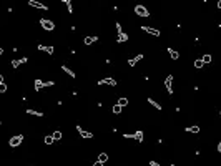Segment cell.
<instances>
[{
	"instance_id": "6da1fadb",
	"label": "cell",
	"mask_w": 221,
	"mask_h": 166,
	"mask_svg": "<svg viewBox=\"0 0 221 166\" xmlns=\"http://www.w3.org/2000/svg\"><path fill=\"white\" fill-rule=\"evenodd\" d=\"M22 141H23V136L15 135V136H12L10 140H8V146H10V148H17V146L22 145Z\"/></svg>"
},
{
	"instance_id": "7a4b0ae2",
	"label": "cell",
	"mask_w": 221,
	"mask_h": 166,
	"mask_svg": "<svg viewBox=\"0 0 221 166\" xmlns=\"http://www.w3.org/2000/svg\"><path fill=\"white\" fill-rule=\"evenodd\" d=\"M135 13H136L138 17H143V18L150 17V12L146 10V7H145V5H136V7H135Z\"/></svg>"
},
{
	"instance_id": "3957f363",
	"label": "cell",
	"mask_w": 221,
	"mask_h": 166,
	"mask_svg": "<svg viewBox=\"0 0 221 166\" xmlns=\"http://www.w3.org/2000/svg\"><path fill=\"white\" fill-rule=\"evenodd\" d=\"M40 25H42V28H43V30H48V32L55 30V23H53L52 20H47V18H42V20H40Z\"/></svg>"
},
{
	"instance_id": "277c9868",
	"label": "cell",
	"mask_w": 221,
	"mask_h": 166,
	"mask_svg": "<svg viewBox=\"0 0 221 166\" xmlns=\"http://www.w3.org/2000/svg\"><path fill=\"white\" fill-rule=\"evenodd\" d=\"M141 32H145V33H148V35H151V37H160L161 35L160 30H156V28H153V27H148V25L141 27Z\"/></svg>"
},
{
	"instance_id": "5b68a950",
	"label": "cell",
	"mask_w": 221,
	"mask_h": 166,
	"mask_svg": "<svg viewBox=\"0 0 221 166\" xmlns=\"http://www.w3.org/2000/svg\"><path fill=\"white\" fill-rule=\"evenodd\" d=\"M98 85L102 87V85H110V87H117V80L112 77H105L102 80H98Z\"/></svg>"
},
{
	"instance_id": "8992f818",
	"label": "cell",
	"mask_w": 221,
	"mask_h": 166,
	"mask_svg": "<svg viewBox=\"0 0 221 166\" xmlns=\"http://www.w3.org/2000/svg\"><path fill=\"white\" fill-rule=\"evenodd\" d=\"M75 128H77V131H78V133H80V136H82V138H85V140H90V138H93V133H92V131H87V130H83V128H82V126H80V124H77Z\"/></svg>"
},
{
	"instance_id": "52a82bcc",
	"label": "cell",
	"mask_w": 221,
	"mask_h": 166,
	"mask_svg": "<svg viewBox=\"0 0 221 166\" xmlns=\"http://www.w3.org/2000/svg\"><path fill=\"white\" fill-rule=\"evenodd\" d=\"M28 5L33 7V8H38V10H48V7L45 4H42L38 0H28Z\"/></svg>"
},
{
	"instance_id": "ba28073f",
	"label": "cell",
	"mask_w": 221,
	"mask_h": 166,
	"mask_svg": "<svg viewBox=\"0 0 221 166\" xmlns=\"http://www.w3.org/2000/svg\"><path fill=\"white\" fill-rule=\"evenodd\" d=\"M165 88H166V91L170 95H173V77L171 75H168L165 78Z\"/></svg>"
},
{
	"instance_id": "9c48e42d",
	"label": "cell",
	"mask_w": 221,
	"mask_h": 166,
	"mask_svg": "<svg viewBox=\"0 0 221 166\" xmlns=\"http://www.w3.org/2000/svg\"><path fill=\"white\" fill-rule=\"evenodd\" d=\"M37 48H38V50H42V52L48 53V55H53V52H55L52 45H48V47H47V45H42V43H40V45H37Z\"/></svg>"
},
{
	"instance_id": "30bf717a",
	"label": "cell",
	"mask_w": 221,
	"mask_h": 166,
	"mask_svg": "<svg viewBox=\"0 0 221 166\" xmlns=\"http://www.w3.org/2000/svg\"><path fill=\"white\" fill-rule=\"evenodd\" d=\"M133 140H136V143H143L145 140V135H143V131L141 130H136L133 133Z\"/></svg>"
},
{
	"instance_id": "8fae6325",
	"label": "cell",
	"mask_w": 221,
	"mask_h": 166,
	"mask_svg": "<svg viewBox=\"0 0 221 166\" xmlns=\"http://www.w3.org/2000/svg\"><path fill=\"white\" fill-rule=\"evenodd\" d=\"M141 60H143V55L140 53V55H136V57L130 58V60H128V65H130V67H135V65H136L138 62H141Z\"/></svg>"
},
{
	"instance_id": "7c38bea8",
	"label": "cell",
	"mask_w": 221,
	"mask_h": 166,
	"mask_svg": "<svg viewBox=\"0 0 221 166\" xmlns=\"http://www.w3.org/2000/svg\"><path fill=\"white\" fill-rule=\"evenodd\" d=\"M27 62H28V58H27V57H23V58H17V60H13V62H12V67H13V68H18L22 63H27Z\"/></svg>"
},
{
	"instance_id": "4fadbf2b",
	"label": "cell",
	"mask_w": 221,
	"mask_h": 166,
	"mask_svg": "<svg viewBox=\"0 0 221 166\" xmlns=\"http://www.w3.org/2000/svg\"><path fill=\"white\" fill-rule=\"evenodd\" d=\"M62 72H63V73H67L68 77H72V78H75V72H73L72 68L68 67V65H62Z\"/></svg>"
},
{
	"instance_id": "5bb4252c",
	"label": "cell",
	"mask_w": 221,
	"mask_h": 166,
	"mask_svg": "<svg viewBox=\"0 0 221 166\" xmlns=\"http://www.w3.org/2000/svg\"><path fill=\"white\" fill-rule=\"evenodd\" d=\"M45 88V82L43 80H40V78H37L35 80V91H40V90Z\"/></svg>"
},
{
	"instance_id": "9a60e30c",
	"label": "cell",
	"mask_w": 221,
	"mask_h": 166,
	"mask_svg": "<svg viewBox=\"0 0 221 166\" xmlns=\"http://www.w3.org/2000/svg\"><path fill=\"white\" fill-rule=\"evenodd\" d=\"M95 42H98V37H85V38H83V43H85V45H93Z\"/></svg>"
},
{
	"instance_id": "2e32d148",
	"label": "cell",
	"mask_w": 221,
	"mask_h": 166,
	"mask_svg": "<svg viewBox=\"0 0 221 166\" xmlns=\"http://www.w3.org/2000/svg\"><path fill=\"white\" fill-rule=\"evenodd\" d=\"M126 40H128V33H125V32H120L118 37H117V42H118V43H123V42H126Z\"/></svg>"
},
{
	"instance_id": "e0dca14e",
	"label": "cell",
	"mask_w": 221,
	"mask_h": 166,
	"mask_svg": "<svg viewBox=\"0 0 221 166\" xmlns=\"http://www.w3.org/2000/svg\"><path fill=\"white\" fill-rule=\"evenodd\" d=\"M185 131L186 133H200V126H198V124H195V126H186L185 128Z\"/></svg>"
},
{
	"instance_id": "ac0fdd59",
	"label": "cell",
	"mask_w": 221,
	"mask_h": 166,
	"mask_svg": "<svg viewBox=\"0 0 221 166\" xmlns=\"http://www.w3.org/2000/svg\"><path fill=\"white\" fill-rule=\"evenodd\" d=\"M168 55H170L171 60H178V58H180V53L176 52V50H173V48H168Z\"/></svg>"
},
{
	"instance_id": "d6986e66",
	"label": "cell",
	"mask_w": 221,
	"mask_h": 166,
	"mask_svg": "<svg viewBox=\"0 0 221 166\" xmlns=\"http://www.w3.org/2000/svg\"><path fill=\"white\" fill-rule=\"evenodd\" d=\"M107 160H108V155H107V153H100L97 161L100 163V165H105V163H107Z\"/></svg>"
},
{
	"instance_id": "ffe728a7",
	"label": "cell",
	"mask_w": 221,
	"mask_h": 166,
	"mask_svg": "<svg viewBox=\"0 0 221 166\" xmlns=\"http://www.w3.org/2000/svg\"><path fill=\"white\" fill-rule=\"evenodd\" d=\"M27 115H33V116H43V111H38V110H27Z\"/></svg>"
},
{
	"instance_id": "44dd1931",
	"label": "cell",
	"mask_w": 221,
	"mask_h": 166,
	"mask_svg": "<svg viewBox=\"0 0 221 166\" xmlns=\"http://www.w3.org/2000/svg\"><path fill=\"white\" fill-rule=\"evenodd\" d=\"M148 103H150V105H151V106H155V108L158 110V111H161V105H160V103H158V101H155V100H153V98H148Z\"/></svg>"
},
{
	"instance_id": "7402d4cb",
	"label": "cell",
	"mask_w": 221,
	"mask_h": 166,
	"mask_svg": "<svg viewBox=\"0 0 221 166\" xmlns=\"http://www.w3.org/2000/svg\"><path fill=\"white\" fill-rule=\"evenodd\" d=\"M52 138H53V141L62 140V131H60V130H55V131H53V135H52Z\"/></svg>"
},
{
	"instance_id": "603a6c76",
	"label": "cell",
	"mask_w": 221,
	"mask_h": 166,
	"mask_svg": "<svg viewBox=\"0 0 221 166\" xmlns=\"http://www.w3.org/2000/svg\"><path fill=\"white\" fill-rule=\"evenodd\" d=\"M63 4L67 5V10H68V13H73V7H72V0H62Z\"/></svg>"
},
{
	"instance_id": "cb8c5ba5",
	"label": "cell",
	"mask_w": 221,
	"mask_h": 166,
	"mask_svg": "<svg viewBox=\"0 0 221 166\" xmlns=\"http://www.w3.org/2000/svg\"><path fill=\"white\" fill-rule=\"evenodd\" d=\"M121 110H123V106H120V105L117 103V105H113V108H112V111H113L115 115H120V113H121Z\"/></svg>"
},
{
	"instance_id": "d4e9b609",
	"label": "cell",
	"mask_w": 221,
	"mask_h": 166,
	"mask_svg": "<svg viewBox=\"0 0 221 166\" xmlns=\"http://www.w3.org/2000/svg\"><path fill=\"white\" fill-rule=\"evenodd\" d=\"M201 60H203V63H211V60H213V58H211V55L210 53H206V55H203V58H201Z\"/></svg>"
},
{
	"instance_id": "484cf974",
	"label": "cell",
	"mask_w": 221,
	"mask_h": 166,
	"mask_svg": "<svg viewBox=\"0 0 221 166\" xmlns=\"http://www.w3.org/2000/svg\"><path fill=\"white\" fill-rule=\"evenodd\" d=\"M203 67H205V63H203V60H201V58L195 60V68H198V70H200V68H203Z\"/></svg>"
},
{
	"instance_id": "4316f807",
	"label": "cell",
	"mask_w": 221,
	"mask_h": 166,
	"mask_svg": "<svg viewBox=\"0 0 221 166\" xmlns=\"http://www.w3.org/2000/svg\"><path fill=\"white\" fill-rule=\"evenodd\" d=\"M118 105H120V106H126V105H128V98L121 96V98L118 100Z\"/></svg>"
},
{
	"instance_id": "83f0119b",
	"label": "cell",
	"mask_w": 221,
	"mask_h": 166,
	"mask_svg": "<svg viewBox=\"0 0 221 166\" xmlns=\"http://www.w3.org/2000/svg\"><path fill=\"white\" fill-rule=\"evenodd\" d=\"M53 143V138H52V135H47L45 136V145H52Z\"/></svg>"
},
{
	"instance_id": "f1b7e54d",
	"label": "cell",
	"mask_w": 221,
	"mask_h": 166,
	"mask_svg": "<svg viewBox=\"0 0 221 166\" xmlns=\"http://www.w3.org/2000/svg\"><path fill=\"white\" fill-rule=\"evenodd\" d=\"M7 91V85H5V82H2L0 83V93H5Z\"/></svg>"
},
{
	"instance_id": "f546056e",
	"label": "cell",
	"mask_w": 221,
	"mask_h": 166,
	"mask_svg": "<svg viewBox=\"0 0 221 166\" xmlns=\"http://www.w3.org/2000/svg\"><path fill=\"white\" fill-rule=\"evenodd\" d=\"M123 138H126V140H133V133H125Z\"/></svg>"
},
{
	"instance_id": "4dcf8cb0",
	"label": "cell",
	"mask_w": 221,
	"mask_h": 166,
	"mask_svg": "<svg viewBox=\"0 0 221 166\" xmlns=\"http://www.w3.org/2000/svg\"><path fill=\"white\" fill-rule=\"evenodd\" d=\"M115 28H117V33H120V32H123V30H121V25H120V23H115Z\"/></svg>"
},
{
	"instance_id": "1f68e13d",
	"label": "cell",
	"mask_w": 221,
	"mask_h": 166,
	"mask_svg": "<svg viewBox=\"0 0 221 166\" xmlns=\"http://www.w3.org/2000/svg\"><path fill=\"white\" fill-rule=\"evenodd\" d=\"M55 85V82H45V88H48V87H53Z\"/></svg>"
},
{
	"instance_id": "d6a6232c",
	"label": "cell",
	"mask_w": 221,
	"mask_h": 166,
	"mask_svg": "<svg viewBox=\"0 0 221 166\" xmlns=\"http://www.w3.org/2000/svg\"><path fill=\"white\" fill-rule=\"evenodd\" d=\"M150 166H160V163H156V161H150Z\"/></svg>"
},
{
	"instance_id": "836d02e7",
	"label": "cell",
	"mask_w": 221,
	"mask_h": 166,
	"mask_svg": "<svg viewBox=\"0 0 221 166\" xmlns=\"http://www.w3.org/2000/svg\"><path fill=\"white\" fill-rule=\"evenodd\" d=\"M2 82H4V77H2V75H0V83H2Z\"/></svg>"
},
{
	"instance_id": "e575fe53",
	"label": "cell",
	"mask_w": 221,
	"mask_h": 166,
	"mask_svg": "<svg viewBox=\"0 0 221 166\" xmlns=\"http://www.w3.org/2000/svg\"><path fill=\"white\" fill-rule=\"evenodd\" d=\"M0 55H4V50H2V47H0Z\"/></svg>"
}]
</instances>
